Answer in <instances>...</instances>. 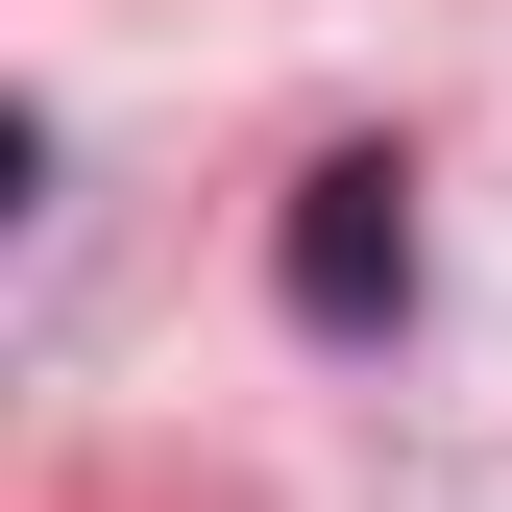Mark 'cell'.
Segmentation results:
<instances>
[{
	"label": "cell",
	"mask_w": 512,
	"mask_h": 512,
	"mask_svg": "<svg viewBox=\"0 0 512 512\" xmlns=\"http://www.w3.org/2000/svg\"><path fill=\"white\" fill-rule=\"evenodd\" d=\"M415 293H439L415 147H317L293 196H269V317H293L317 366H366V342H415Z\"/></svg>",
	"instance_id": "6da1fadb"
}]
</instances>
